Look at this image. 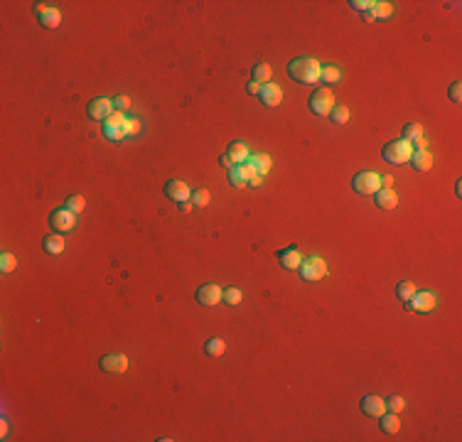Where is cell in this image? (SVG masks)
<instances>
[{
    "label": "cell",
    "instance_id": "obj_40",
    "mask_svg": "<svg viewBox=\"0 0 462 442\" xmlns=\"http://www.w3.org/2000/svg\"><path fill=\"white\" fill-rule=\"evenodd\" d=\"M411 145H413V150H428V143H426V138H423V135L416 138V140H411Z\"/></svg>",
    "mask_w": 462,
    "mask_h": 442
},
{
    "label": "cell",
    "instance_id": "obj_28",
    "mask_svg": "<svg viewBox=\"0 0 462 442\" xmlns=\"http://www.w3.org/2000/svg\"><path fill=\"white\" fill-rule=\"evenodd\" d=\"M416 292V285H413V280H401L398 285H396V295H398V300H403L406 302L411 295Z\"/></svg>",
    "mask_w": 462,
    "mask_h": 442
},
{
    "label": "cell",
    "instance_id": "obj_35",
    "mask_svg": "<svg viewBox=\"0 0 462 442\" xmlns=\"http://www.w3.org/2000/svg\"><path fill=\"white\" fill-rule=\"evenodd\" d=\"M420 135H423V125H420V123H408L406 128H403V138H406V140H416Z\"/></svg>",
    "mask_w": 462,
    "mask_h": 442
},
{
    "label": "cell",
    "instance_id": "obj_46",
    "mask_svg": "<svg viewBox=\"0 0 462 442\" xmlns=\"http://www.w3.org/2000/svg\"><path fill=\"white\" fill-rule=\"evenodd\" d=\"M180 211H192V201H180Z\"/></svg>",
    "mask_w": 462,
    "mask_h": 442
},
{
    "label": "cell",
    "instance_id": "obj_15",
    "mask_svg": "<svg viewBox=\"0 0 462 442\" xmlns=\"http://www.w3.org/2000/svg\"><path fill=\"white\" fill-rule=\"evenodd\" d=\"M359 408L364 415H369V418H379L386 413V400L381 396H364L359 403Z\"/></svg>",
    "mask_w": 462,
    "mask_h": 442
},
{
    "label": "cell",
    "instance_id": "obj_25",
    "mask_svg": "<svg viewBox=\"0 0 462 442\" xmlns=\"http://www.w3.org/2000/svg\"><path fill=\"white\" fill-rule=\"evenodd\" d=\"M329 118H332V123H337V125H344V123H349V108H347V106H335V108L329 110Z\"/></svg>",
    "mask_w": 462,
    "mask_h": 442
},
{
    "label": "cell",
    "instance_id": "obj_45",
    "mask_svg": "<svg viewBox=\"0 0 462 442\" xmlns=\"http://www.w3.org/2000/svg\"><path fill=\"white\" fill-rule=\"evenodd\" d=\"M361 17H364V22H374V20H376V17H374V12H372V10L361 12Z\"/></svg>",
    "mask_w": 462,
    "mask_h": 442
},
{
    "label": "cell",
    "instance_id": "obj_22",
    "mask_svg": "<svg viewBox=\"0 0 462 442\" xmlns=\"http://www.w3.org/2000/svg\"><path fill=\"white\" fill-rule=\"evenodd\" d=\"M271 77H273V69H271V64H256L253 66V71H251V81H256V84H268L271 81Z\"/></svg>",
    "mask_w": 462,
    "mask_h": 442
},
{
    "label": "cell",
    "instance_id": "obj_4",
    "mask_svg": "<svg viewBox=\"0 0 462 442\" xmlns=\"http://www.w3.org/2000/svg\"><path fill=\"white\" fill-rule=\"evenodd\" d=\"M298 273L303 278L305 283H317L327 275V263L320 258V255H312V258H303V263L298 268Z\"/></svg>",
    "mask_w": 462,
    "mask_h": 442
},
{
    "label": "cell",
    "instance_id": "obj_23",
    "mask_svg": "<svg viewBox=\"0 0 462 442\" xmlns=\"http://www.w3.org/2000/svg\"><path fill=\"white\" fill-rule=\"evenodd\" d=\"M224 349H226V344H224V339H219V337H212V339H207V342H204V354H207V356H212V359L221 356Z\"/></svg>",
    "mask_w": 462,
    "mask_h": 442
},
{
    "label": "cell",
    "instance_id": "obj_7",
    "mask_svg": "<svg viewBox=\"0 0 462 442\" xmlns=\"http://www.w3.org/2000/svg\"><path fill=\"white\" fill-rule=\"evenodd\" d=\"M435 305H438V298H435L433 292H428V290H423V292L416 290V292L406 300V309H411V312H433Z\"/></svg>",
    "mask_w": 462,
    "mask_h": 442
},
{
    "label": "cell",
    "instance_id": "obj_43",
    "mask_svg": "<svg viewBox=\"0 0 462 442\" xmlns=\"http://www.w3.org/2000/svg\"><path fill=\"white\" fill-rule=\"evenodd\" d=\"M219 162H221V165H224L226 170H231V167H234V165H231V160H229V155H226V153L221 155V157H219Z\"/></svg>",
    "mask_w": 462,
    "mask_h": 442
},
{
    "label": "cell",
    "instance_id": "obj_5",
    "mask_svg": "<svg viewBox=\"0 0 462 442\" xmlns=\"http://www.w3.org/2000/svg\"><path fill=\"white\" fill-rule=\"evenodd\" d=\"M307 106H310V110L315 113V116H320V118H325V116H329V110L335 108V94L329 91V88H317L315 94L310 96V101H307Z\"/></svg>",
    "mask_w": 462,
    "mask_h": 442
},
{
    "label": "cell",
    "instance_id": "obj_42",
    "mask_svg": "<svg viewBox=\"0 0 462 442\" xmlns=\"http://www.w3.org/2000/svg\"><path fill=\"white\" fill-rule=\"evenodd\" d=\"M394 187V177L391 175H381V189H391Z\"/></svg>",
    "mask_w": 462,
    "mask_h": 442
},
{
    "label": "cell",
    "instance_id": "obj_32",
    "mask_svg": "<svg viewBox=\"0 0 462 442\" xmlns=\"http://www.w3.org/2000/svg\"><path fill=\"white\" fill-rule=\"evenodd\" d=\"M15 268H17V258H15V255L12 253L0 255V270H3V273H12Z\"/></svg>",
    "mask_w": 462,
    "mask_h": 442
},
{
    "label": "cell",
    "instance_id": "obj_1",
    "mask_svg": "<svg viewBox=\"0 0 462 442\" xmlns=\"http://www.w3.org/2000/svg\"><path fill=\"white\" fill-rule=\"evenodd\" d=\"M288 77L303 84V86H310V84H317L320 81V74H322V64L312 59V57H295L288 62Z\"/></svg>",
    "mask_w": 462,
    "mask_h": 442
},
{
    "label": "cell",
    "instance_id": "obj_34",
    "mask_svg": "<svg viewBox=\"0 0 462 442\" xmlns=\"http://www.w3.org/2000/svg\"><path fill=\"white\" fill-rule=\"evenodd\" d=\"M103 135H106L111 143H121L125 138V128H108V125H103Z\"/></svg>",
    "mask_w": 462,
    "mask_h": 442
},
{
    "label": "cell",
    "instance_id": "obj_29",
    "mask_svg": "<svg viewBox=\"0 0 462 442\" xmlns=\"http://www.w3.org/2000/svg\"><path fill=\"white\" fill-rule=\"evenodd\" d=\"M241 290L238 287H229V290H224V295H221V302H226V305H231V307H236V305H241Z\"/></svg>",
    "mask_w": 462,
    "mask_h": 442
},
{
    "label": "cell",
    "instance_id": "obj_13",
    "mask_svg": "<svg viewBox=\"0 0 462 442\" xmlns=\"http://www.w3.org/2000/svg\"><path fill=\"white\" fill-rule=\"evenodd\" d=\"M86 113H89V118H94V121H106V118L113 113V101L111 99H94V101H89Z\"/></svg>",
    "mask_w": 462,
    "mask_h": 442
},
{
    "label": "cell",
    "instance_id": "obj_19",
    "mask_svg": "<svg viewBox=\"0 0 462 442\" xmlns=\"http://www.w3.org/2000/svg\"><path fill=\"white\" fill-rule=\"evenodd\" d=\"M248 162L253 165L256 175H261V177H266L268 172H271V167H273L271 157H268L266 153H253V155H248Z\"/></svg>",
    "mask_w": 462,
    "mask_h": 442
},
{
    "label": "cell",
    "instance_id": "obj_47",
    "mask_svg": "<svg viewBox=\"0 0 462 442\" xmlns=\"http://www.w3.org/2000/svg\"><path fill=\"white\" fill-rule=\"evenodd\" d=\"M0 435H3V437L8 435V422H5V420H3V425H0Z\"/></svg>",
    "mask_w": 462,
    "mask_h": 442
},
{
    "label": "cell",
    "instance_id": "obj_11",
    "mask_svg": "<svg viewBox=\"0 0 462 442\" xmlns=\"http://www.w3.org/2000/svg\"><path fill=\"white\" fill-rule=\"evenodd\" d=\"M165 197L170 199V201H187V199L192 197V192L190 187H187V182H182V179H170V182H165Z\"/></svg>",
    "mask_w": 462,
    "mask_h": 442
},
{
    "label": "cell",
    "instance_id": "obj_14",
    "mask_svg": "<svg viewBox=\"0 0 462 442\" xmlns=\"http://www.w3.org/2000/svg\"><path fill=\"white\" fill-rule=\"evenodd\" d=\"M258 99H261V103H263V106H268V108H275V106H281L283 91H281V86H278V84L268 81V84H263V86H261Z\"/></svg>",
    "mask_w": 462,
    "mask_h": 442
},
{
    "label": "cell",
    "instance_id": "obj_41",
    "mask_svg": "<svg viewBox=\"0 0 462 442\" xmlns=\"http://www.w3.org/2000/svg\"><path fill=\"white\" fill-rule=\"evenodd\" d=\"M246 91L251 94V96H258V94H261V84H256V81H248V84H246Z\"/></svg>",
    "mask_w": 462,
    "mask_h": 442
},
{
    "label": "cell",
    "instance_id": "obj_18",
    "mask_svg": "<svg viewBox=\"0 0 462 442\" xmlns=\"http://www.w3.org/2000/svg\"><path fill=\"white\" fill-rule=\"evenodd\" d=\"M411 167L418 170V172H428L430 167H433V155L428 150H413L411 155Z\"/></svg>",
    "mask_w": 462,
    "mask_h": 442
},
{
    "label": "cell",
    "instance_id": "obj_10",
    "mask_svg": "<svg viewBox=\"0 0 462 442\" xmlns=\"http://www.w3.org/2000/svg\"><path fill=\"white\" fill-rule=\"evenodd\" d=\"M275 258H278V263H281L283 270H298L300 268V263H303V253L298 251V246H288V248H281L278 253H275Z\"/></svg>",
    "mask_w": 462,
    "mask_h": 442
},
{
    "label": "cell",
    "instance_id": "obj_3",
    "mask_svg": "<svg viewBox=\"0 0 462 442\" xmlns=\"http://www.w3.org/2000/svg\"><path fill=\"white\" fill-rule=\"evenodd\" d=\"M352 189L361 194V197H374L379 189H381V175H376L372 170H364V172H357L354 179H352Z\"/></svg>",
    "mask_w": 462,
    "mask_h": 442
},
{
    "label": "cell",
    "instance_id": "obj_36",
    "mask_svg": "<svg viewBox=\"0 0 462 442\" xmlns=\"http://www.w3.org/2000/svg\"><path fill=\"white\" fill-rule=\"evenodd\" d=\"M131 108V99L125 96V94H118L116 99H113V110H125Z\"/></svg>",
    "mask_w": 462,
    "mask_h": 442
},
{
    "label": "cell",
    "instance_id": "obj_33",
    "mask_svg": "<svg viewBox=\"0 0 462 442\" xmlns=\"http://www.w3.org/2000/svg\"><path fill=\"white\" fill-rule=\"evenodd\" d=\"M403 408H406V400H403L401 396H391L389 400H386V410H389V413H396V415H398Z\"/></svg>",
    "mask_w": 462,
    "mask_h": 442
},
{
    "label": "cell",
    "instance_id": "obj_39",
    "mask_svg": "<svg viewBox=\"0 0 462 442\" xmlns=\"http://www.w3.org/2000/svg\"><path fill=\"white\" fill-rule=\"evenodd\" d=\"M448 96H450L452 103H460V101H462V84H460V81H455V84H452L450 91H448Z\"/></svg>",
    "mask_w": 462,
    "mask_h": 442
},
{
    "label": "cell",
    "instance_id": "obj_21",
    "mask_svg": "<svg viewBox=\"0 0 462 442\" xmlns=\"http://www.w3.org/2000/svg\"><path fill=\"white\" fill-rule=\"evenodd\" d=\"M42 248H45L49 255H59L64 251V238H62V233H49L45 241H42Z\"/></svg>",
    "mask_w": 462,
    "mask_h": 442
},
{
    "label": "cell",
    "instance_id": "obj_24",
    "mask_svg": "<svg viewBox=\"0 0 462 442\" xmlns=\"http://www.w3.org/2000/svg\"><path fill=\"white\" fill-rule=\"evenodd\" d=\"M209 201H212V194H209V189L202 187V189H194V192H192V207H194V209H204Z\"/></svg>",
    "mask_w": 462,
    "mask_h": 442
},
{
    "label": "cell",
    "instance_id": "obj_12",
    "mask_svg": "<svg viewBox=\"0 0 462 442\" xmlns=\"http://www.w3.org/2000/svg\"><path fill=\"white\" fill-rule=\"evenodd\" d=\"M101 371L106 374H123L125 369H128V356L125 354H106L101 356Z\"/></svg>",
    "mask_w": 462,
    "mask_h": 442
},
{
    "label": "cell",
    "instance_id": "obj_26",
    "mask_svg": "<svg viewBox=\"0 0 462 442\" xmlns=\"http://www.w3.org/2000/svg\"><path fill=\"white\" fill-rule=\"evenodd\" d=\"M374 17H379V20H386V17H391L394 15V5L391 3H386V0H381V3H374Z\"/></svg>",
    "mask_w": 462,
    "mask_h": 442
},
{
    "label": "cell",
    "instance_id": "obj_9",
    "mask_svg": "<svg viewBox=\"0 0 462 442\" xmlns=\"http://www.w3.org/2000/svg\"><path fill=\"white\" fill-rule=\"evenodd\" d=\"M221 295H224V290L216 285V283H204L199 290H197V302L199 305H204V307H214V305H219L221 302Z\"/></svg>",
    "mask_w": 462,
    "mask_h": 442
},
{
    "label": "cell",
    "instance_id": "obj_8",
    "mask_svg": "<svg viewBox=\"0 0 462 442\" xmlns=\"http://www.w3.org/2000/svg\"><path fill=\"white\" fill-rule=\"evenodd\" d=\"M34 12H37V20L45 30H57L59 22H62V12L57 10L54 5H47V3H37L34 5Z\"/></svg>",
    "mask_w": 462,
    "mask_h": 442
},
{
    "label": "cell",
    "instance_id": "obj_20",
    "mask_svg": "<svg viewBox=\"0 0 462 442\" xmlns=\"http://www.w3.org/2000/svg\"><path fill=\"white\" fill-rule=\"evenodd\" d=\"M379 428H381V432H386V435H396V432L401 430V418H398L396 413H383V415H379Z\"/></svg>",
    "mask_w": 462,
    "mask_h": 442
},
{
    "label": "cell",
    "instance_id": "obj_37",
    "mask_svg": "<svg viewBox=\"0 0 462 442\" xmlns=\"http://www.w3.org/2000/svg\"><path fill=\"white\" fill-rule=\"evenodd\" d=\"M140 131H143V125H140L138 118H128L125 121V135H138Z\"/></svg>",
    "mask_w": 462,
    "mask_h": 442
},
{
    "label": "cell",
    "instance_id": "obj_44",
    "mask_svg": "<svg viewBox=\"0 0 462 442\" xmlns=\"http://www.w3.org/2000/svg\"><path fill=\"white\" fill-rule=\"evenodd\" d=\"M248 185H251V187H261V185H263V177H261V175L251 177V182H248Z\"/></svg>",
    "mask_w": 462,
    "mask_h": 442
},
{
    "label": "cell",
    "instance_id": "obj_38",
    "mask_svg": "<svg viewBox=\"0 0 462 442\" xmlns=\"http://www.w3.org/2000/svg\"><path fill=\"white\" fill-rule=\"evenodd\" d=\"M349 8L359 12H366V10H374V3L372 0H349Z\"/></svg>",
    "mask_w": 462,
    "mask_h": 442
},
{
    "label": "cell",
    "instance_id": "obj_2",
    "mask_svg": "<svg viewBox=\"0 0 462 442\" xmlns=\"http://www.w3.org/2000/svg\"><path fill=\"white\" fill-rule=\"evenodd\" d=\"M383 160L391 162V165H408L411 162V155H413V145L406 138H398V140H391V143L383 145Z\"/></svg>",
    "mask_w": 462,
    "mask_h": 442
},
{
    "label": "cell",
    "instance_id": "obj_30",
    "mask_svg": "<svg viewBox=\"0 0 462 442\" xmlns=\"http://www.w3.org/2000/svg\"><path fill=\"white\" fill-rule=\"evenodd\" d=\"M125 121H128V118L123 116V110H113L103 125H108V128H125Z\"/></svg>",
    "mask_w": 462,
    "mask_h": 442
},
{
    "label": "cell",
    "instance_id": "obj_31",
    "mask_svg": "<svg viewBox=\"0 0 462 442\" xmlns=\"http://www.w3.org/2000/svg\"><path fill=\"white\" fill-rule=\"evenodd\" d=\"M84 207H86V199L81 197V194H71V197H67V209H71L74 214L84 211Z\"/></svg>",
    "mask_w": 462,
    "mask_h": 442
},
{
    "label": "cell",
    "instance_id": "obj_17",
    "mask_svg": "<svg viewBox=\"0 0 462 442\" xmlns=\"http://www.w3.org/2000/svg\"><path fill=\"white\" fill-rule=\"evenodd\" d=\"M374 204H376L379 209L391 211L398 207V194H396L394 189H379V192L374 194Z\"/></svg>",
    "mask_w": 462,
    "mask_h": 442
},
{
    "label": "cell",
    "instance_id": "obj_27",
    "mask_svg": "<svg viewBox=\"0 0 462 442\" xmlns=\"http://www.w3.org/2000/svg\"><path fill=\"white\" fill-rule=\"evenodd\" d=\"M320 79H322L325 84H337L339 79H342V71H339L337 66L327 64V66H322V74H320Z\"/></svg>",
    "mask_w": 462,
    "mask_h": 442
},
{
    "label": "cell",
    "instance_id": "obj_6",
    "mask_svg": "<svg viewBox=\"0 0 462 442\" xmlns=\"http://www.w3.org/2000/svg\"><path fill=\"white\" fill-rule=\"evenodd\" d=\"M49 226L54 229V233H67V231H74L77 226V214L71 209H54L49 214Z\"/></svg>",
    "mask_w": 462,
    "mask_h": 442
},
{
    "label": "cell",
    "instance_id": "obj_16",
    "mask_svg": "<svg viewBox=\"0 0 462 442\" xmlns=\"http://www.w3.org/2000/svg\"><path fill=\"white\" fill-rule=\"evenodd\" d=\"M226 155H229L231 165L236 167V165H244L251 153H248V145L244 143V140H234V143H229V148H226Z\"/></svg>",
    "mask_w": 462,
    "mask_h": 442
}]
</instances>
